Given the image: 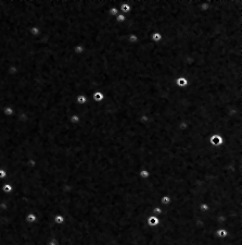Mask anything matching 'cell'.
Segmentation results:
<instances>
[{"label": "cell", "mask_w": 242, "mask_h": 245, "mask_svg": "<svg viewBox=\"0 0 242 245\" xmlns=\"http://www.w3.org/2000/svg\"><path fill=\"white\" fill-rule=\"evenodd\" d=\"M162 38H163V36H162L160 32H153L151 34V40L153 42H160L162 40Z\"/></svg>", "instance_id": "cell-11"}, {"label": "cell", "mask_w": 242, "mask_h": 245, "mask_svg": "<svg viewBox=\"0 0 242 245\" xmlns=\"http://www.w3.org/2000/svg\"><path fill=\"white\" fill-rule=\"evenodd\" d=\"M126 14H123V13H121L119 12V14L115 16V20H116V22H119V23H124L125 21H126Z\"/></svg>", "instance_id": "cell-17"}, {"label": "cell", "mask_w": 242, "mask_h": 245, "mask_svg": "<svg viewBox=\"0 0 242 245\" xmlns=\"http://www.w3.org/2000/svg\"><path fill=\"white\" fill-rule=\"evenodd\" d=\"M69 123H72V124H77V123L81 122V117L78 115H76V113H73V115H69Z\"/></svg>", "instance_id": "cell-15"}, {"label": "cell", "mask_w": 242, "mask_h": 245, "mask_svg": "<svg viewBox=\"0 0 242 245\" xmlns=\"http://www.w3.org/2000/svg\"><path fill=\"white\" fill-rule=\"evenodd\" d=\"M87 99H88V96L86 95V94H81V95H78L76 97V99H75V101H76L77 105H85V103H87Z\"/></svg>", "instance_id": "cell-9"}, {"label": "cell", "mask_w": 242, "mask_h": 245, "mask_svg": "<svg viewBox=\"0 0 242 245\" xmlns=\"http://www.w3.org/2000/svg\"><path fill=\"white\" fill-rule=\"evenodd\" d=\"M25 221H26L27 223H29V224H33V223H35V222L37 221V215L34 214V212L27 214L26 216H25Z\"/></svg>", "instance_id": "cell-6"}, {"label": "cell", "mask_w": 242, "mask_h": 245, "mask_svg": "<svg viewBox=\"0 0 242 245\" xmlns=\"http://www.w3.org/2000/svg\"><path fill=\"white\" fill-rule=\"evenodd\" d=\"M188 84H189V80H188V79H186V77L180 76V77H177V79H176L177 87L184 88V87H187V86H188Z\"/></svg>", "instance_id": "cell-3"}, {"label": "cell", "mask_w": 242, "mask_h": 245, "mask_svg": "<svg viewBox=\"0 0 242 245\" xmlns=\"http://www.w3.org/2000/svg\"><path fill=\"white\" fill-rule=\"evenodd\" d=\"M139 176H140L141 179H143V180H146V179H148V178L150 176V172H149L147 169H141V170L139 171Z\"/></svg>", "instance_id": "cell-16"}, {"label": "cell", "mask_w": 242, "mask_h": 245, "mask_svg": "<svg viewBox=\"0 0 242 245\" xmlns=\"http://www.w3.org/2000/svg\"><path fill=\"white\" fill-rule=\"evenodd\" d=\"M210 143H211L212 145L213 146H220V145H223L224 144V139L223 138V136L222 135H219V134H213L210 137Z\"/></svg>", "instance_id": "cell-1"}, {"label": "cell", "mask_w": 242, "mask_h": 245, "mask_svg": "<svg viewBox=\"0 0 242 245\" xmlns=\"http://www.w3.org/2000/svg\"><path fill=\"white\" fill-rule=\"evenodd\" d=\"M160 222H161L160 217L154 216V215H150V216H148V218H147V223H148L150 227H158L159 224H160Z\"/></svg>", "instance_id": "cell-2"}, {"label": "cell", "mask_w": 242, "mask_h": 245, "mask_svg": "<svg viewBox=\"0 0 242 245\" xmlns=\"http://www.w3.org/2000/svg\"><path fill=\"white\" fill-rule=\"evenodd\" d=\"M74 52L76 55H83L85 52V46L83 45V44H77V45H75L74 46Z\"/></svg>", "instance_id": "cell-13"}, {"label": "cell", "mask_w": 242, "mask_h": 245, "mask_svg": "<svg viewBox=\"0 0 242 245\" xmlns=\"http://www.w3.org/2000/svg\"><path fill=\"white\" fill-rule=\"evenodd\" d=\"M119 10L121 11V13H123V14H128V13L130 12L131 8H130V6L128 4V2H127V1H124L123 4L119 6Z\"/></svg>", "instance_id": "cell-5"}, {"label": "cell", "mask_w": 242, "mask_h": 245, "mask_svg": "<svg viewBox=\"0 0 242 245\" xmlns=\"http://www.w3.org/2000/svg\"><path fill=\"white\" fill-rule=\"evenodd\" d=\"M64 221H65L64 217L60 214L55 215V216L53 217V222H54V224H57V226H61V224H63Z\"/></svg>", "instance_id": "cell-10"}, {"label": "cell", "mask_w": 242, "mask_h": 245, "mask_svg": "<svg viewBox=\"0 0 242 245\" xmlns=\"http://www.w3.org/2000/svg\"><path fill=\"white\" fill-rule=\"evenodd\" d=\"M7 171L4 168H0V179H6L7 178Z\"/></svg>", "instance_id": "cell-19"}, {"label": "cell", "mask_w": 242, "mask_h": 245, "mask_svg": "<svg viewBox=\"0 0 242 245\" xmlns=\"http://www.w3.org/2000/svg\"><path fill=\"white\" fill-rule=\"evenodd\" d=\"M1 191L4 194H11L13 192V185L10 183H4L2 186H1Z\"/></svg>", "instance_id": "cell-7"}, {"label": "cell", "mask_w": 242, "mask_h": 245, "mask_svg": "<svg viewBox=\"0 0 242 245\" xmlns=\"http://www.w3.org/2000/svg\"><path fill=\"white\" fill-rule=\"evenodd\" d=\"M91 98L95 100L96 103H101V101H103L104 100V95H103V93L100 92V91H96V92L92 93Z\"/></svg>", "instance_id": "cell-4"}, {"label": "cell", "mask_w": 242, "mask_h": 245, "mask_svg": "<svg viewBox=\"0 0 242 245\" xmlns=\"http://www.w3.org/2000/svg\"><path fill=\"white\" fill-rule=\"evenodd\" d=\"M170 203H172V198H170L168 195H164V196H162L161 197V204L164 208H166L167 206H169Z\"/></svg>", "instance_id": "cell-12"}, {"label": "cell", "mask_w": 242, "mask_h": 245, "mask_svg": "<svg viewBox=\"0 0 242 245\" xmlns=\"http://www.w3.org/2000/svg\"><path fill=\"white\" fill-rule=\"evenodd\" d=\"M228 235H229V232L227 231L226 228H220V229H218L216 231V237H219V239H225Z\"/></svg>", "instance_id": "cell-8"}, {"label": "cell", "mask_w": 242, "mask_h": 245, "mask_svg": "<svg viewBox=\"0 0 242 245\" xmlns=\"http://www.w3.org/2000/svg\"><path fill=\"white\" fill-rule=\"evenodd\" d=\"M199 209H200V211H202V212H206V211H208L211 208H210V205H208V203H201L200 205H199Z\"/></svg>", "instance_id": "cell-18"}, {"label": "cell", "mask_w": 242, "mask_h": 245, "mask_svg": "<svg viewBox=\"0 0 242 245\" xmlns=\"http://www.w3.org/2000/svg\"><path fill=\"white\" fill-rule=\"evenodd\" d=\"M127 40H128V42H130V44H137L139 42V36L137 34H135V33H131V34L128 35Z\"/></svg>", "instance_id": "cell-14"}]
</instances>
